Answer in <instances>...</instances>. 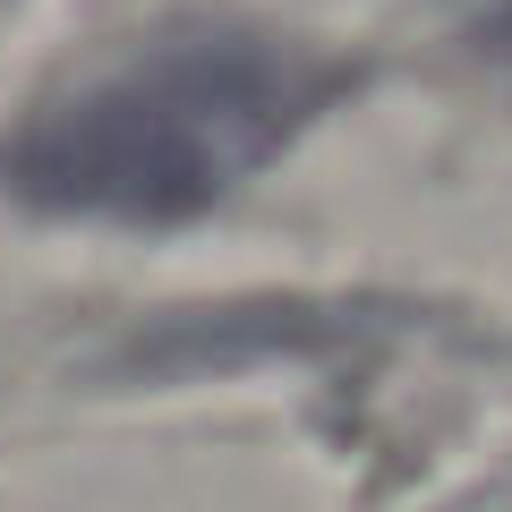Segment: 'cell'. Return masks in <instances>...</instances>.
<instances>
[{
    "label": "cell",
    "instance_id": "obj_1",
    "mask_svg": "<svg viewBox=\"0 0 512 512\" xmlns=\"http://www.w3.org/2000/svg\"><path fill=\"white\" fill-rule=\"evenodd\" d=\"M333 77L265 35H180L60 94L0 146V180L43 214L180 222L291 146Z\"/></svg>",
    "mask_w": 512,
    "mask_h": 512
}]
</instances>
